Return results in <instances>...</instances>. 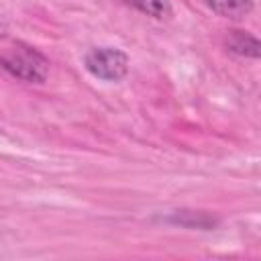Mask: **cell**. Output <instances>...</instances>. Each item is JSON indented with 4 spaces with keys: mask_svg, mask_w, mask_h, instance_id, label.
Listing matches in <instances>:
<instances>
[{
    "mask_svg": "<svg viewBox=\"0 0 261 261\" xmlns=\"http://www.w3.org/2000/svg\"><path fill=\"white\" fill-rule=\"evenodd\" d=\"M0 67L10 77L27 84H43L49 75V59L27 43H14L0 53Z\"/></svg>",
    "mask_w": 261,
    "mask_h": 261,
    "instance_id": "6da1fadb",
    "label": "cell"
},
{
    "mask_svg": "<svg viewBox=\"0 0 261 261\" xmlns=\"http://www.w3.org/2000/svg\"><path fill=\"white\" fill-rule=\"evenodd\" d=\"M84 65L102 82H120L128 73V57L118 47H94L86 53Z\"/></svg>",
    "mask_w": 261,
    "mask_h": 261,
    "instance_id": "7a4b0ae2",
    "label": "cell"
},
{
    "mask_svg": "<svg viewBox=\"0 0 261 261\" xmlns=\"http://www.w3.org/2000/svg\"><path fill=\"white\" fill-rule=\"evenodd\" d=\"M226 49L239 57H247V59H257L261 53V45L257 41V37H253L247 31H230L226 37Z\"/></svg>",
    "mask_w": 261,
    "mask_h": 261,
    "instance_id": "3957f363",
    "label": "cell"
},
{
    "mask_svg": "<svg viewBox=\"0 0 261 261\" xmlns=\"http://www.w3.org/2000/svg\"><path fill=\"white\" fill-rule=\"evenodd\" d=\"M206 4L214 14L222 18H232V20L245 18L255 8L253 0H206Z\"/></svg>",
    "mask_w": 261,
    "mask_h": 261,
    "instance_id": "277c9868",
    "label": "cell"
},
{
    "mask_svg": "<svg viewBox=\"0 0 261 261\" xmlns=\"http://www.w3.org/2000/svg\"><path fill=\"white\" fill-rule=\"evenodd\" d=\"M124 4L133 6L135 10H139L141 14L145 16H151V18H157V20H163V18H169L173 8H171V0H122Z\"/></svg>",
    "mask_w": 261,
    "mask_h": 261,
    "instance_id": "5b68a950",
    "label": "cell"
},
{
    "mask_svg": "<svg viewBox=\"0 0 261 261\" xmlns=\"http://www.w3.org/2000/svg\"><path fill=\"white\" fill-rule=\"evenodd\" d=\"M167 220H171L175 224H181V226H190V228L196 226V228H206V230L216 224V220L212 216H208L204 212H188V210H181L179 214H173Z\"/></svg>",
    "mask_w": 261,
    "mask_h": 261,
    "instance_id": "8992f818",
    "label": "cell"
},
{
    "mask_svg": "<svg viewBox=\"0 0 261 261\" xmlns=\"http://www.w3.org/2000/svg\"><path fill=\"white\" fill-rule=\"evenodd\" d=\"M0 35H2V27H0Z\"/></svg>",
    "mask_w": 261,
    "mask_h": 261,
    "instance_id": "52a82bcc",
    "label": "cell"
}]
</instances>
